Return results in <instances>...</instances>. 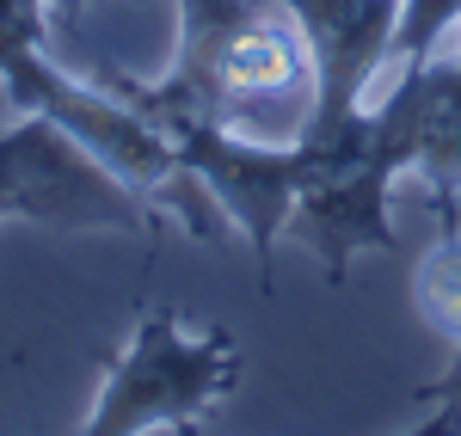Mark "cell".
I'll list each match as a JSON object with an SVG mask.
<instances>
[{
    "mask_svg": "<svg viewBox=\"0 0 461 436\" xmlns=\"http://www.w3.org/2000/svg\"><path fill=\"white\" fill-rule=\"evenodd\" d=\"M430 123V62L388 74V93L351 111L345 123L302 129L308 179L295 197L289 234L320 258L326 283H345L351 258L393 253V179L419 166Z\"/></svg>",
    "mask_w": 461,
    "mask_h": 436,
    "instance_id": "cell-1",
    "label": "cell"
},
{
    "mask_svg": "<svg viewBox=\"0 0 461 436\" xmlns=\"http://www.w3.org/2000/svg\"><path fill=\"white\" fill-rule=\"evenodd\" d=\"M0 93L19 111H43L50 123H62L74 142L86 147L105 173H117L154 216L185 221L191 240H215L221 234L228 216L215 209V197L185 166L178 142L154 123V111H142L111 74L80 80V74L56 68L50 49H37V56H25V62H13V68L0 74Z\"/></svg>",
    "mask_w": 461,
    "mask_h": 436,
    "instance_id": "cell-2",
    "label": "cell"
},
{
    "mask_svg": "<svg viewBox=\"0 0 461 436\" xmlns=\"http://www.w3.org/2000/svg\"><path fill=\"white\" fill-rule=\"evenodd\" d=\"M247 375L240 338L221 326H197L178 307L154 301L136 314L123 351L105 363L99 400L80 431L93 436H142V431H203L215 405Z\"/></svg>",
    "mask_w": 461,
    "mask_h": 436,
    "instance_id": "cell-3",
    "label": "cell"
},
{
    "mask_svg": "<svg viewBox=\"0 0 461 436\" xmlns=\"http://www.w3.org/2000/svg\"><path fill=\"white\" fill-rule=\"evenodd\" d=\"M197 99L252 136H302L314 117V56L284 0H252L203 56L173 62Z\"/></svg>",
    "mask_w": 461,
    "mask_h": 436,
    "instance_id": "cell-4",
    "label": "cell"
},
{
    "mask_svg": "<svg viewBox=\"0 0 461 436\" xmlns=\"http://www.w3.org/2000/svg\"><path fill=\"white\" fill-rule=\"evenodd\" d=\"M148 216L154 209L142 197L43 111H25L19 123L0 129V221H37L68 234H93V227L142 234Z\"/></svg>",
    "mask_w": 461,
    "mask_h": 436,
    "instance_id": "cell-5",
    "label": "cell"
},
{
    "mask_svg": "<svg viewBox=\"0 0 461 436\" xmlns=\"http://www.w3.org/2000/svg\"><path fill=\"white\" fill-rule=\"evenodd\" d=\"M284 6L302 25L308 56H314V117H308V129L345 123L351 111L369 105V86L388 80L406 0H284Z\"/></svg>",
    "mask_w": 461,
    "mask_h": 436,
    "instance_id": "cell-6",
    "label": "cell"
},
{
    "mask_svg": "<svg viewBox=\"0 0 461 436\" xmlns=\"http://www.w3.org/2000/svg\"><path fill=\"white\" fill-rule=\"evenodd\" d=\"M412 307L437 338L461 344V227L443 221V234L430 240V253L412 271Z\"/></svg>",
    "mask_w": 461,
    "mask_h": 436,
    "instance_id": "cell-7",
    "label": "cell"
},
{
    "mask_svg": "<svg viewBox=\"0 0 461 436\" xmlns=\"http://www.w3.org/2000/svg\"><path fill=\"white\" fill-rule=\"evenodd\" d=\"M461 25V0H406L400 6V37H393V68H419L443 49V37Z\"/></svg>",
    "mask_w": 461,
    "mask_h": 436,
    "instance_id": "cell-8",
    "label": "cell"
},
{
    "mask_svg": "<svg viewBox=\"0 0 461 436\" xmlns=\"http://www.w3.org/2000/svg\"><path fill=\"white\" fill-rule=\"evenodd\" d=\"M50 19H56V0H0V74L43 49Z\"/></svg>",
    "mask_w": 461,
    "mask_h": 436,
    "instance_id": "cell-9",
    "label": "cell"
},
{
    "mask_svg": "<svg viewBox=\"0 0 461 436\" xmlns=\"http://www.w3.org/2000/svg\"><path fill=\"white\" fill-rule=\"evenodd\" d=\"M252 0H178V43H173V62H191L203 56L215 37L228 31Z\"/></svg>",
    "mask_w": 461,
    "mask_h": 436,
    "instance_id": "cell-10",
    "label": "cell"
},
{
    "mask_svg": "<svg viewBox=\"0 0 461 436\" xmlns=\"http://www.w3.org/2000/svg\"><path fill=\"white\" fill-rule=\"evenodd\" d=\"M412 405H419V424H412V431H425V436H461V344H449L443 375L425 381V387L412 394Z\"/></svg>",
    "mask_w": 461,
    "mask_h": 436,
    "instance_id": "cell-11",
    "label": "cell"
},
{
    "mask_svg": "<svg viewBox=\"0 0 461 436\" xmlns=\"http://www.w3.org/2000/svg\"><path fill=\"white\" fill-rule=\"evenodd\" d=\"M80 6H86V0H56V19H74Z\"/></svg>",
    "mask_w": 461,
    "mask_h": 436,
    "instance_id": "cell-12",
    "label": "cell"
}]
</instances>
